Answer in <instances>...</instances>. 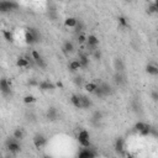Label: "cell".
<instances>
[{
  "label": "cell",
  "instance_id": "26",
  "mask_svg": "<svg viewBox=\"0 0 158 158\" xmlns=\"http://www.w3.org/2000/svg\"><path fill=\"white\" fill-rule=\"evenodd\" d=\"M148 123H146V122H142V121H138V122H136L135 123V126H133V128H135V131H137V132H141L146 126H147Z\"/></svg>",
  "mask_w": 158,
  "mask_h": 158
},
{
  "label": "cell",
  "instance_id": "23",
  "mask_svg": "<svg viewBox=\"0 0 158 158\" xmlns=\"http://www.w3.org/2000/svg\"><path fill=\"white\" fill-rule=\"evenodd\" d=\"M12 137H15V138H17V139H22V138L25 137L23 128H20V127L15 128V130H14V132H12Z\"/></svg>",
  "mask_w": 158,
  "mask_h": 158
},
{
  "label": "cell",
  "instance_id": "38",
  "mask_svg": "<svg viewBox=\"0 0 158 158\" xmlns=\"http://www.w3.org/2000/svg\"><path fill=\"white\" fill-rule=\"evenodd\" d=\"M56 85H57V86H58V88H63V84H62V83H60V81H58V83H57V84H56Z\"/></svg>",
  "mask_w": 158,
  "mask_h": 158
},
{
  "label": "cell",
  "instance_id": "37",
  "mask_svg": "<svg viewBox=\"0 0 158 158\" xmlns=\"http://www.w3.org/2000/svg\"><path fill=\"white\" fill-rule=\"evenodd\" d=\"M153 4L156 5V7H157V14H158V0H153Z\"/></svg>",
  "mask_w": 158,
  "mask_h": 158
},
{
  "label": "cell",
  "instance_id": "7",
  "mask_svg": "<svg viewBox=\"0 0 158 158\" xmlns=\"http://www.w3.org/2000/svg\"><path fill=\"white\" fill-rule=\"evenodd\" d=\"M56 86H57V85L53 84V83L49 81V80H42V81L38 83V88H40V90H42V91H51V90H54Z\"/></svg>",
  "mask_w": 158,
  "mask_h": 158
},
{
  "label": "cell",
  "instance_id": "24",
  "mask_svg": "<svg viewBox=\"0 0 158 158\" xmlns=\"http://www.w3.org/2000/svg\"><path fill=\"white\" fill-rule=\"evenodd\" d=\"M101 118H102V114H101V111H95V112L93 114V116H91V122L99 123V122L101 121Z\"/></svg>",
  "mask_w": 158,
  "mask_h": 158
},
{
  "label": "cell",
  "instance_id": "33",
  "mask_svg": "<svg viewBox=\"0 0 158 158\" xmlns=\"http://www.w3.org/2000/svg\"><path fill=\"white\" fill-rule=\"evenodd\" d=\"M93 57H94V59H96V60H99V59H101V52L99 51V49H95L93 53Z\"/></svg>",
  "mask_w": 158,
  "mask_h": 158
},
{
  "label": "cell",
  "instance_id": "39",
  "mask_svg": "<svg viewBox=\"0 0 158 158\" xmlns=\"http://www.w3.org/2000/svg\"><path fill=\"white\" fill-rule=\"evenodd\" d=\"M156 44H157V48H158V40H157V42H156Z\"/></svg>",
  "mask_w": 158,
  "mask_h": 158
},
{
  "label": "cell",
  "instance_id": "35",
  "mask_svg": "<svg viewBox=\"0 0 158 158\" xmlns=\"http://www.w3.org/2000/svg\"><path fill=\"white\" fill-rule=\"evenodd\" d=\"M151 99L153 101H158V90H153L151 93Z\"/></svg>",
  "mask_w": 158,
  "mask_h": 158
},
{
  "label": "cell",
  "instance_id": "14",
  "mask_svg": "<svg viewBox=\"0 0 158 158\" xmlns=\"http://www.w3.org/2000/svg\"><path fill=\"white\" fill-rule=\"evenodd\" d=\"M70 102L73 104L74 107H77V109H83L80 95H78V94H72V95H70Z\"/></svg>",
  "mask_w": 158,
  "mask_h": 158
},
{
  "label": "cell",
  "instance_id": "36",
  "mask_svg": "<svg viewBox=\"0 0 158 158\" xmlns=\"http://www.w3.org/2000/svg\"><path fill=\"white\" fill-rule=\"evenodd\" d=\"M148 12H149V14H154V12H157V7H156V5H154L153 2L149 5V7H148Z\"/></svg>",
  "mask_w": 158,
  "mask_h": 158
},
{
  "label": "cell",
  "instance_id": "21",
  "mask_svg": "<svg viewBox=\"0 0 158 158\" xmlns=\"http://www.w3.org/2000/svg\"><path fill=\"white\" fill-rule=\"evenodd\" d=\"M146 72L149 74V75H158V67L156 64H147L146 65Z\"/></svg>",
  "mask_w": 158,
  "mask_h": 158
},
{
  "label": "cell",
  "instance_id": "8",
  "mask_svg": "<svg viewBox=\"0 0 158 158\" xmlns=\"http://www.w3.org/2000/svg\"><path fill=\"white\" fill-rule=\"evenodd\" d=\"M78 156H79V158H91V157H95L96 153L93 152L89 147H83L81 151L78 153Z\"/></svg>",
  "mask_w": 158,
  "mask_h": 158
},
{
  "label": "cell",
  "instance_id": "17",
  "mask_svg": "<svg viewBox=\"0 0 158 158\" xmlns=\"http://www.w3.org/2000/svg\"><path fill=\"white\" fill-rule=\"evenodd\" d=\"M47 118L49 120V121H56L57 118H58V111H57V109L56 107H49L48 110H47Z\"/></svg>",
  "mask_w": 158,
  "mask_h": 158
},
{
  "label": "cell",
  "instance_id": "16",
  "mask_svg": "<svg viewBox=\"0 0 158 158\" xmlns=\"http://www.w3.org/2000/svg\"><path fill=\"white\" fill-rule=\"evenodd\" d=\"M78 59L80 60L83 68H88V65H89V54L86 52H80Z\"/></svg>",
  "mask_w": 158,
  "mask_h": 158
},
{
  "label": "cell",
  "instance_id": "25",
  "mask_svg": "<svg viewBox=\"0 0 158 158\" xmlns=\"http://www.w3.org/2000/svg\"><path fill=\"white\" fill-rule=\"evenodd\" d=\"M86 40H88V36H86L84 32L77 35V42H78L79 44H85V43H86Z\"/></svg>",
  "mask_w": 158,
  "mask_h": 158
},
{
  "label": "cell",
  "instance_id": "2",
  "mask_svg": "<svg viewBox=\"0 0 158 158\" xmlns=\"http://www.w3.org/2000/svg\"><path fill=\"white\" fill-rule=\"evenodd\" d=\"M6 148L10 153L12 154H17L19 152H21V144H20V139L12 137V138H9L6 141Z\"/></svg>",
  "mask_w": 158,
  "mask_h": 158
},
{
  "label": "cell",
  "instance_id": "29",
  "mask_svg": "<svg viewBox=\"0 0 158 158\" xmlns=\"http://www.w3.org/2000/svg\"><path fill=\"white\" fill-rule=\"evenodd\" d=\"M31 58H32L35 62H38V60H41V59H42V56H41L36 49H33V51L31 52Z\"/></svg>",
  "mask_w": 158,
  "mask_h": 158
},
{
  "label": "cell",
  "instance_id": "19",
  "mask_svg": "<svg viewBox=\"0 0 158 158\" xmlns=\"http://www.w3.org/2000/svg\"><path fill=\"white\" fill-rule=\"evenodd\" d=\"M98 85H99L98 83H95V81H90V83L84 84V89H85L86 93H89V94H94V91L96 90Z\"/></svg>",
  "mask_w": 158,
  "mask_h": 158
},
{
  "label": "cell",
  "instance_id": "20",
  "mask_svg": "<svg viewBox=\"0 0 158 158\" xmlns=\"http://www.w3.org/2000/svg\"><path fill=\"white\" fill-rule=\"evenodd\" d=\"M80 99H81V106H83V109H90L93 106V101L86 95H80Z\"/></svg>",
  "mask_w": 158,
  "mask_h": 158
},
{
  "label": "cell",
  "instance_id": "22",
  "mask_svg": "<svg viewBox=\"0 0 158 158\" xmlns=\"http://www.w3.org/2000/svg\"><path fill=\"white\" fill-rule=\"evenodd\" d=\"M114 67H115L116 72H122V73H123V69H125V63L122 62V59L116 58V59L114 60Z\"/></svg>",
  "mask_w": 158,
  "mask_h": 158
},
{
  "label": "cell",
  "instance_id": "6",
  "mask_svg": "<svg viewBox=\"0 0 158 158\" xmlns=\"http://www.w3.org/2000/svg\"><path fill=\"white\" fill-rule=\"evenodd\" d=\"M0 90H1V94L4 96H7L11 94V83L7 80V79H1L0 80Z\"/></svg>",
  "mask_w": 158,
  "mask_h": 158
},
{
  "label": "cell",
  "instance_id": "12",
  "mask_svg": "<svg viewBox=\"0 0 158 158\" xmlns=\"http://www.w3.org/2000/svg\"><path fill=\"white\" fill-rule=\"evenodd\" d=\"M80 68H83L81 67V63H80V60L79 59H73V60H70L69 62V64H68V69L70 70V72H78Z\"/></svg>",
  "mask_w": 158,
  "mask_h": 158
},
{
  "label": "cell",
  "instance_id": "5",
  "mask_svg": "<svg viewBox=\"0 0 158 158\" xmlns=\"http://www.w3.org/2000/svg\"><path fill=\"white\" fill-rule=\"evenodd\" d=\"M32 141H33V146H35L37 149L44 147L46 143H47V138H46L42 133H37V135H35L33 138H32Z\"/></svg>",
  "mask_w": 158,
  "mask_h": 158
},
{
  "label": "cell",
  "instance_id": "15",
  "mask_svg": "<svg viewBox=\"0 0 158 158\" xmlns=\"http://www.w3.org/2000/svg\"><path fill=\"white\" fill-rule=\"evenodd\" d=\"M99 86H100V89L102 90V93H104V95H105V96H107V95H111V94H112V86H111L109 83L102 81V83H100V84H99Z\"/></svg>",
  "mask_w": 158,
  "mask_h": 158
},
{
  "label": "cell",
  "instance_id": "11",
  "mask_svg": "<svg viewBox=\"0 0 158 158\" xmlns=\"http://www.w3.org/2000/svg\"><path fill=\"white\" fill-rule=\"evenodd\" d=\"M30 59H32V58H28V57H19L16 59V65L19 68H27L30 65Z\"/></svg>",
  "mask_w": 158,
  "mask_h": 158
},
{
  "label": "cell",
  "instance_id": "34",
  "mask_svg": "<svg viewBox=\"0 0 158 158\" xmlns=\"http://www.w3.org/2000/svg\"><path fill=\"white\" fill-rule=\"evenodd\" d=\"M74 83L77 86H81L83 85V78L81 77H75L74 78Z\"/></svg>",
  "mask_w": 158,
  "mask_h": 158
},
{
  "label": "cell",
  "instance_id": "32",
  "mask_svg": "<svg viewBox=\"0 0 158 158\" xmlns=\"http://www.w3.org/2000/svg\"><path fill=\"white\" fill-rule=\"evenodd\" d=\"M2 36H4V38L7 41V42H12L14 41V37H12V35L10 33V31H2Z\"/></svg>",
  "mask_w": 158,
  "mask_h": 158
},
{
  "label": "cell",
  "instance_id": "13",
  "mask_svg": "<svg viewBox=\"0 0 158 158\" xmlns=\"http://www.w3.org/2000/svg\"><path fill=\"white\" fill-rule=\"evenodd\" d=\"M114 81H115V84L118 85V86H121V85H123V84L126 83V79H125L122 72H116V73L114 74Z\"/></svg>",
  "mask_w": 158,
  "mask_h": 158
},
{
  "label": "cell",
  "instance_id": "4",
  "mask_svg": "<svg viewBox=\"0 0 158 158\" xmlns=\"http://www.w3.org/2000/svg\"><path fill=\"white\" fill-rule=\"evenodd\" d=\"M17 7H19V4L12 0H1L0 1V11L1 12L14 11V10H17Z\"/></svg>",
  "mask_w": 158,
  "mask_h": 158
},
{
  "label": "cell",
  "instance_id": "3",
  "mask_svg": "<svg viewBox=\"0 0 158 158\" xmlns=\"http://www.w3.org/2000/svg\"><path fill=\"white\" fill-rule=\"evenodd\" d=\"M77 139L81 147H90V133L86 130H80Z\"/></svg>",
  "mask_w": 158,
  "mask_h": 158
},
{
  "label": "cell",
  "instance_id": "40",
  "mask_svg": "<svg viewBox=\"0 0 158 158\" xmlns=\"http://www.w3.org/2000/svg\"><path fill=\"white\" fill-rule=\"evenodd\" d=\"M125 1H132V0H125Z\"/></svg>",
  "mask_w": 158,
  "mask_h": 158
},
{
  "label": "cell",
  "instance_id": "27",
  "mask_svg": "<svg viewBox=\"0 0 158 158\" xmlns=\"http://www.w3.org/2000/svg\"><path fill=\"white\" fill-rule=\"evenodd\" d=\"M118 25L121 26V27H123V28H126V27H128V20L125 17V16H118Z\"/></svg>",
  "mask_w": 158,
  "mask_h": 158
},
{
  "label": "cell",
  "instance_id": "1",
  "mask_svg": "<svg viewBox=\"0 0 158 158\" xmlns=\"http://www.w3.org/2000/svg\"><path fill=\"white\" fill-rule=\"evenodd\" d=\"M40 38H41L40 32H38L36 28H33V27H30V28L26 31V33H25V42L28 43V44L37 43V42L40 41Z\"/></svg>",
  "mask_w": 158,
  "mask_h": 158
},
{
  "label": "cell",
  "instance_id": "9",
  "mask_svg": "<svg viewBox=\"0 0 158 158\" xmlns=\"http://www.w3.org/2000/svg\"><path fill=\"white\" fill-rule=\"evenodd\" d=\"M74 44H73V42H70V41H65L64 43H63V46H62V52L65 54V56H69L70 53H73L74 52Z\"/></svg>",
  "mask_w": 158,
  "mask_h": 158
},
{
  "label": "cell",
  "instance_id": "31",
  "mask_svg": "<svg viewBox=\"0 0 158 158\" xmlns=\"http://www.w3.org/2000/svg\"><path fill=\"white\" fill-rule=\"evenodd\" d=\"M151 130H152V127H151L149 125H147V126H146L141 132H138V133H139L141 136H143V137H144V136H151Z\"/></svg>",
  "mask_w": 158,
  "mask_h": 158
},
{
  "label": "cell",
  "instance_id": "18",
  "mask_svg": "<svg viewBox=\"0 0 158 158\" xmlns=\"http://www.w3.org/2000/svg\"><path fill=\"white\" fill-rule=\"evenodd\" d=\"M77 23H78V19H75L73 16H69V17H67L64 20V26L69 27V28H74L77 26Z\"/></svg>",
  "mask_w": 158,
  "mask_h": 158
},
{
  "label": "cell",
  "instance_id": "10",
  "mask_svg": "<svg viewBox=\"0 0 158 158\" xmlns=\"http://www.w3.org/2000/svg\"><path fill=\"white\" fill-rule=\"evenodd\" d=\"M115 151L118 154H122L123 153V151H125V139L122 137H118L115 141Z\"/></svg>",
  "mask_w": 158,
  "mask_h": 158
},
{
  "label": "cell",
  "instance_id": "28",
  "mask_svg": "<svg viewBox=\"0 0 158 158\" xmlns=\"http://www.w3.org/2000/svg\"><path fill=\"white\" fill-rule=\"evenodd\" d=\"M74 28H75V33L79 35V33H81V32L84 31V23H83L80 20H78V23H77V26H75Z\"/></svg>",
  "mask_w": 158,
  "mask_h": 158
},
{
  "label": "cell",
  "instance_id": "30",
  "mask_svg": "<svg viewBox=\"0 0 158 158\" xmlns=\"http://www.w3.org/2000/svg\"><path fill=\"white\" fill-rule=\"evenodd\" d=\"M36 101V96H33V95H26V96H23V102L25 104H32V102H35Z\"/></svg>",
  "mask_w": 158,
  "mask_h": 158
}]
</instances>
